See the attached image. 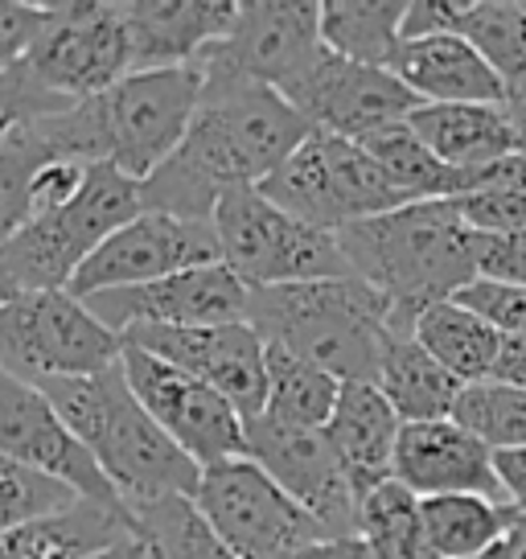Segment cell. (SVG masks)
Returning <instances> with one entry per match:
<instances>
[{
    "label": "cell",
    "instance_id": "obj_1",
    "mask_svg": "<svg viewBox=\"0 0 526 559\" xmlns=\"http://www.w3.org/2000/svg\"><path fill=\"white\" fill-rule=\"evenodd\" d=\"M202 67V62H198ZM206 91L174 157L144 181V210L214 223L223 193L263 186L316 128L276 87L202 67Z\"/></svg>",
    "mask_w": 526,
    "mask_h": 559
},
{
    "label": "cell",
    "instance_id": "obj_2",
    "mask_svg": "<svg viewBox=\"0 0 526 559\" xmlns=\"http://www.w3.org/2000/svg\"><path fill=\"white\" fill-rule=\"evenodd\" d=\"M206 91L202 67L136 70L95 99L41 116L53 148L71 160H104L132 181H148L181 148Z\"/></svg>",
    "mask_w": 526,
    "mask_h": 559
},
{
    "label": "cell",
    "instance_id": "obj_3",
    "mask_svg": "<svg viewBox=\"0 0 526 559\" xmlns=\"http://www.w3.org/2000/svg\"><path fill=\"white\" fill-rule=\"evenodd\" d=\"M37 386L79 437V444L95 456V465L104 469L128 510L198 493V461L181 453L169 432L144 412L120 362L87 379H50Z\"/></svg>",
    "mask_w": 526,
    "mask_h": 559
},
{
    "label": "cell",
    "instance_id": "obj_4",
    "mask_svg": "<svg viewBox=\"0 0 526 559\" xmlns=\"http://www.w3.org/2000/svg\"><path fill=\"white\" fill-rule=\"evenodd\" d=\"M354 276L391 300V330L411 333L428 305L453 300L477 280V230L453 202H411L337 230Z\"/></svg>",
    "mask_w": 526,
    "mask_h": 559
},
{
    "label": "cell",
    "instance_id": "obj_5",
    "mask_svg": "<svg viewBox=\"0 0 526 559\" xmlns=\"http://www.w3.org/2000/svg\"><path fill=\"white\" fill-rule=\"evenodd\" d=\"M391 300L367 280H309L284 288H251L247 321L267 346H280L342 383H379L391 342Z\"/></svg>",
    "mask_w": 526,
    "mask_h": 559
},
{
    "label": "cell",
    "instance_id": "obj_6",
    "mask_svg": "<svg viewBox=\"0 0 526 559\" xmlns=\"http://www.w3.org/2000/svg\"><path fill=\"white\" fill-rule=\"evenodd\" d=\"M136 214H144L141 181L120 174L116 165L95 160L87 174V186L71 206L29 218L25 227L0 247V272L21 293H53L71 288L79 267L99 247L128 227Z\"/></svg>",
    "mask_w": 526,
    "mask_h": 559
},
{
    "label": "cell",
    "instance_id": "obj_7",
    "mask_svg": "<svg viewBox=\"0 0 526 559\" xmlns=\"http://www.w3.org/2000/svg\"><path fill=\"white\" fill-rule=\"evenodd\" d=\"M214 235L223 247V263L247 288L354 276L337 235L292 218L260 186L223 193V202L214 206Z\"/></svg>",
    "mask_w": 526,
    "mask_h": 559
},
{
    "label": "cell",
    "instance_id": "obj_8",
    "mask_svg": "<svg viewBox=\"0 0 526 559\" xmlns=\"http://www.w3.org/2000/svg\"><path fill=\"white\" fill-rule=\"evenodd\" d=\"M260 190L292 218L330 235L411 206L358 140L330 132H313Z\"/></svg>",
    "mask_w": 526,
    "mask_h": 559
},
{
    "label": "cell",
    "instance_id": "obj_9",
    "mask_svg": "<svg viewBox=\"0 0 526 559\" xmlns=\"http://www.w3.org/2000/svg\"><path fill=\"white\" fill-rule=\"evenodd\" d=\"M123 358V337L67 288L21 293L0 309V362L29 379H87Z\"/></svg>",
    "mask_w": 526,
    "mask_h": 559
},
{
    "label": "cell",
    "instance_id": "obj_10",
    "mask_svg": "<svg viewBox=\"0 0 526 559\" xmlns=\"http://www.w3.org/2000/svg\"><path fill=\"white\" fill-rule=\"evenodd\" d=\"M193 507L235 559H292L300 547L330 535L251 456L202 469Z\"/></svg>",
    "mask_w": 526,
    "mask_h": 559
},
{
    "label": "cell",
    "instance_id": "obj_11",
    "mask_svg": "<svg viewBox=\"0 0 526 559\" xmlns=\"http://www.w3.org/2000/svg\"><path fill=\"white\" fill-rule=\"evenodd\" d=\"M41 91L62 104H83L132 74V46L123 25V4L71 0L50 4L46 34L21 62Z\"/></svg>",
    "mask_w": 526,
    "mask_h": 559
},
{
    "label": "cell",
    "instance_id": "obj_12",
    "mask_svg": "<svg viewBox=\"0 0 526 559\" xmlns=\"http://www.w3.org/2000/svg\"><path fill=\"white\" fill-rule=\"evenodd\" d=\"M120 367L132 395L144 403V412L169 432L181 453L198 461V469H211L218 461L247 453L243 412L223 400L214 386L136 346H123Z\"/></svg>",
    "mask_w": 526,
    "mask_h": 559
},
{
    "label": "cell",
    "instance_id": "obj_13",
    "mask_svg": "<svg viewBox=\"0 0 526 559\" xmlns=\"http://www.w3.org/2000/svg\"><path fill=\"white\" fill-rule=\"evenodd\" d=\"M321 58H325L321 4L313 0H251V4H239L227 37L214 41L198 62L288 95Z\"/></svg>",
    "mask_w": 526,
    "mask_h": 559
},
{
    "label": "cell",
    "instance_id": "obj_14",
    "mask_svg": "<svg viewBox=\"0 0 526 559\" xmlns=\"http://www.w3.org/2000/svg\"><path fill=\"white\" fill-rule=\"evenodd\" d=\"M276 486L313 514L330 535H358V493L325 428L263 416L247 419V453Z\"/></svg>",
    "mask_w": 526,
    "mask_h": 559
},
{
    "label": "cell",
    "instance_id": "obj_15",
    "mask_svg": "<svg viewBox=\"0 0 526 559\" xmlns=\"http://www.w3.org/2000/svg\"><path fill=\"white\" fill-rule=\"evenodd\" d=\"M206 263H223L214 223H193V218L144 210L79 267L67 293L87 300L95 293L136 288V284H153V280L206 267Z\"/></svg>",
    "mask_w": 526,
    "mask_h": 559
},
{
    "label": "cell",
    "instance_id": "obj_16",
    "mask_svg": "<svg viewBox=\"0 0 526 559\" xmlns=\"http://www.w3.org/2000/svg\"><path fill=\"white\" fill-rule=\"evenodd\" d=\"M91 313L104 325L128 333L141 325H169V330H198V325H239L251 309V288L230 272L227 263H206L177 276L111 288L87 297Z\"/></svg>",
    "mask_w": 526,
    "mask_h": 559
},
{
    "label": "cell",
    "instance_id": "obj_17",
    "mask_svg": "<svg viewBox=\"0 0 526 559\" xmlns=\"http://www.w3.org/2000/svg\"><path fill=\"white\" fill-rule=\"evenodd\" d=\"M123 346L157 354L186 374L214 386L230 400L243 419L267 412V342L251 321L239 325H198V330H169V325H141L123 333Z\"/></svg>",
    "mask_w": 526,
    "mask_h": 559
},
{
    "label": "cell",
    "instance_id": "obj_18",
    "mask_svg": "<svg viewBox=\"0 0 526 559\" xmlns=\"http://www.w3.org/2000/svg\"><path fill=\"white\" fill-rule=\"evenodd\" d=\"M288 99L316 132L358 140V144L383 128L407 123V116L420 107V99L404 87L395 70L362 67L330 50L288 91Z\"/></svg>",
    "mask_w": 526,
    "mask_h": 559
},
{
    "label": "cell",
    "instance_id": "obj_19",
    "mask_svg": "<svg viewBox=\"0 0 526 559\" xmlns=\"http://www.w3.org/2000/svg\"><path fill=\"white\" fill-rule=\"evenodd\" d=\"M0 456L50 473L67 481L79 498L123 507L104 469L95 465V456L79 444V437L53 412V403L41 395V386L13 374L4 362H0Z\"/></svg>",
    "mask_w": 526,
    "mask_h": 559
},
{
    "label": "cell",
    "instance_id": "obj_20",
    "mask_svg": "<svg viewBox=\"0 0 526 559\" xmlns=\"http://www.w3.org/2000/svg\"><path fill=\"white\" fill-rule=\"evenodd\" d=\"M395 481L416 498L481 493L493 502H506L493 469V449H486L474 432H465L456 419L404 424L395 449Z\"/></svg>",
    "mask_w": 526,
    "mask_h": 559
},
{
    "label": "cell",
    "instance_id": "obj_21",
    "mask_svg": "<svg viewBox=\"0 0 526 559\" xmlns=\"http://www.w3.org/2000/svg\"><path fill=\"white\" fill-rule=\"evenodd\" d=\"M465 37L506 83L510 104L526 99V0H416L404 37Z\"/></svg>",
    "mask_w": 526,
    "mask_h": 559
},
{
    "label": "cell",
    "instance_id": "obj_22",
    "mask_svg": "<svg viewBox=\"0 0 526 559\" xmlns=\"http://www.w3.org/2000/svg\"><path fill=\"white\" fill-rule=\"evenodd\" d=\"M239 4L230 0H136L123 4L132 74L136 70L193 67L235 25Z\"/></svg>",
    "mask_w": 526,
    "mask_h": 559
},
{
    "label": "cell",
    "instance_id": "obj_23",
    "mask_svg": "<svg viewBox=\"0 0 526 559\" xmlns=\"http://www.w3.org/2000/svg\"><path fill=\"white\" fill-rule=\"evenodd\" d=\"M391 70L420 104H510L498 70L456 34L404 37Z\"/></svg>",
    "mask_w": 526,
    "mask_h": 559
},
{
    "label": "cell",
    "instance_id": "obj_24",
    "mask_svg": "<svg viewBox=\"0 0 526 559\" xmlns=\"http://www.w3.org/2000/svg\"><path fill=\"white\" fill-rule=\"evenodd\" d=\"M404 419L386 403V395L374 383H346L334 416L325 424V437L334 444L342 469L350 477L358 502L370 489L395 477V449H399Z\"/></svg>",
    "mask_w": 526,
    "mask_h": 559
},
{
    "label": "cell",
    "instance_id": "obj_25",
    "mask_svg": "<svg viewBox=\"0 0 526 559\" xmlns=\"http://www.w3.org/2000/svg\"><path fill=\"white\" fill-rule=\"evenodd\" d=\"M407 128L461 174L490 169L518 153L510 104H420Z\"/></svg>",
    "mask_w": 526,
    "mask_h": 559
},
{
    "label": "cell",
    "instance_id": "obj_26",
    "mask_svg": "<svg viewBox=\"0 0 526 559\" xmlns=\"http://www.w3.org/2000/svg\"><path fill=\"white\" fill-rule=\"evenodd\" d=\"M128 531H136L128 507L74 498L71 507L0 535V559H91Z\"/></svg>",
    "mask_w": 526,
    "mask_h": 559
},
{
    "label": "cell",
    "instance_id": "obj_27",
    "mask_svg": "<svg viewBox=\"0 0 526 559\" xmlns=\"http://www.w3.org/2000/svg\"><path fill=\"white\" fill-rule=\"evenodd\" d=\"M411 337L420 342L440 367L453 374L456 383H486L498 370V358H502V346H506V333L493 330L486 317H477L474 309H465L461 300H440V305H428L416 325H411Z\"/></svg>",
    "mask_w": 526,
    "mask_h": 559
},
{
    "label": "cell",
    "instance_id": "obj_28",
    "mask_svg": "<svg viewBox=\"0 0 526 559\" xmlns=\"http://www.w3.org/2000/svg\"><path fill=\"white\" fill-rule=\"evenodd\" d=\"M374 386L383 391L404 424H432V419H453L465 383H456L411 333H391Z\"/></svg>",
    "mask_w": 526,
    "mask_h": 559
},
{
    "label": "cell",
    "instance_id": "obj_29",
    "mask_svg": "<svg viewBox=\"0 0 526 559\" xmlns=\"http://www.w3.org/2000/svg\"><path fill=\"white\" fill-rule=\"evenodd\" d=\"M407 0H330L321 4L325 50L362 67H386L404 46Z\"/></svg>",
    "mask_w": 526,
    "mask_h": 559
},
{
    "label": "cell",
    "instance_id": "obj_30",
    "mask_svg": "<svg viewBox=\"0 0 526 559\" xmlns=\"http://www.w3.org/2000/svg\"><path fill=\"white\" fill-rule=\"evenodd\" d=\"M514 510L481 493L420 498L423 539L437 559H481L502 543Z\"/></svg>",
    "mask_w": 526,
    "mask_h": 559
},
{
    "label": "cell",
    "instance_id": "obj_31",
    "mask_svg": "<svg viewBox=\"0 0 526 559\" xmlns=\"http://www.w3.org/2000/svg\"><path fill=\"white\" fill-rule=\"evenodd\" d=\"M342 379L280 346H267V416L300 428H325L342 400Z\"/></svg>",
    "mask_w": 526,
    "mask_h": 559
},
{
    "label": "cell",
    "instance_id": "obj_32",
    "mask_svg": "<svg viewBox=\"0 0 526 559\" xmlns=\"http://www.w3.org/2000/svg\"><path fill=\"white\" fill-rule=\"evenodd\" d=\"M358 535L370 543L374 559H437L423 539L420 498L395 477L358 502Z\"/></svg>",
    "mask_w": 526,
    "mask_h": 559
},
{
    "label": "cell",
    "instance_id": "obj_33",
    "mask_svg": "<svg viewBox=\"0 0 526 559\" xmlns=\"http://www.w3.org/2000/svg\"><path fill=\"white\" fill-rule=\"evenodd\" d=\"M62 153L53 148V140L46 136L41 120L21 123L13 136L0 144V247L9 243L29 218V190H34V177L41 165L58 160Z\"/></svg>",
    "mask_w": 526,
    "mask_h": 559
},
{
    "label": "cell",
    "instance_id": "obj_34",
    "mask_svg": "<svg viewBox=\"0 0 526 559\" xmlns=\"http://www.w3.org/2000/svg\"><path fill=\"white\" fill-rule=\"evenodd\" d=\"M132 519L148 543V559H235L198 514L193 498H165L132 510Z\"/></svg>",
    "mask_w": 526,
    "mask_h": 559
},
{
    "label": "cell",
    "instance_id": "obj_35",
    "mask_svg": "<svg viewBox=\"0 0 526 559\" xmlns=\"http://www.w3.org/2000/svg\"><path fill=\"white\" fill-rule=\"evenodd\" d=\"M453 419L465 432H474L486 449H493V453L526 449V391L523 386H510V383H502V379L461 386Z\"/></svg>",
    "mask_w": 526,
    "mask_h": 559
},
{
    "label": "cell",
    "instance_id": "obj_36",
    "mask_svg": "<svg viewBox=\"0 0 526 559\" xmlns=\"http://www.w3.org/2000/svg\"><path fill=\"white\" fill-rule=\"evenodd\" d=\"M74 498L79 493L67 481L0 456V535L34 523V519H46L53 510L71 507Z\"/></svg>",
    "mask_w": 526,
    "mask_h": 559
},
{
    "label": "cell",
    "instance_id": "obj_37",
    "mask_svg": "<svg viewBox=\"0 0 526 559\" xmlns=\"http://www.w3.org/2000/svg\"><path fill=\"white\" fill-rule=\"evenodd\" d=\"M456 214L477 235H518L526 230V190H477L453 198Z\"/></svg>",
    "mask_w": 526,
    "mask_h": 559
},
{
    "label": "cell",
    "instance_id": "obj_38",
    "mask_svg": "<svg viewBox=\"0 0 526 559\" xmlns=\"http://www.w3.org/2000/svg\"><path fill=\"white\" fill-rule=\"evenodd\" d=\"M67 107L71 104H62V99H53L50 91L37 87L25 67L0 74V144L13 136L21 123L53 116V111H67Z\"/></svg>",
    "mask_w": 526,
    "mask_h": 559
},
{
    "label": "cell",
    "instance_id": "obj_39",
    "mask_svg": "<svg viewBox=\"0 0 526 559\" xmlns=\"http://www.w3.org/2000/svg\"><path fill=\"white\" fill-rule=\"evenodd\" d=\"M453 300H461L465 309H474L477 317H486L493 330H502L506 337H526V288L493 284V280H474Z\"/></svg>",
    "mask_w": 526,
    "mask_h": 559
},
{
    "label": "cell",
    "instance_id": "obj_40",
    "mask_svg": "<svg viewBox=\"0 0 526 559\" xmlns=\"http://www.w3.org/2000/svg\"><path fill=\"white\" fill-rule=\"evenodd\" d=\"M50 4H25V0H0V74L17 70L37 37L46 34Z\"/></svg>",
    "mask_w": 526,
    "mask_h": 559
},
{
    "label": "cell",
    "instance_id": "obj_41",
    "mask_svg": "<svg viewBox=\"0 0 526 559\" xmlns=\"http://www.w3.org/2000/svg\"><path fill=\"white\" fill-rule=\"evenodd\" d=\"M87 174H91L87 160H71V157H58V160H50V165H41L34 177V190H29L34 218L71 206L74 198L83 193V186H87Z\"/></svg>",
    "mask_w": 526,
    "mask_h": 559
},
{
    "label": "cell",
    "instance_id": "obj_42",
    "mask_svg": "<svg viewBox=\"0 0 526 559\" xmlns=\"http://www.w3.org/2000/svg\"><path fill=\"white\" fill-rule=\"evenodd\" d=\"M477 280L526 288V230H518V235H477Z\"/></svg>",
    "mask_w": 526,
    "mask_h": 559
},
{
    "label": "cell",
    "instance_id": "obj_43",
    "mask_svg": "<svg viewBox=\"0 0 526 559\" xmlns=\"http://www.w3.org/2000/svg\"><path fill=\"white\" fill-rule=\"evenodd\" d=\"M493 469L502 481V498L506 507L526 514V449H510V453H493Z\"/></svg>",
    "mask_w": 526,
    "mask_h": 559
},
{
    "label": "cell",
    "instance_id": "obj_44",
    "mask_svg": "<svg viewBox=\"0 0 526 559\" xmlns=\"http://www.w3.org/2000/svg\"><path fill=\"white\" fill-rule=\"evenodd\" d=\"M292 559H374V551L362 535H325V539L300 547Z\"/></svg>",
    "mask_w": 526,
    "mask_h": 559
},
{
    "label": "cell",
    "instance_id": "obj_45",
    "mask_svg": "<svg viewBox=\"0 0 526 559\" xmlns=\"http://www.w3.org/2000/svg\"><path fill=\"white\" fill-rule=\"evenodd\" d=\"M493 379H502V383L523 386V391H526V337H506V346H502V358H498Z\"/></svg>",
    "mask_w": 526,
    "mask_h": 559
},
{
    "label": "cell",
    "instance_id": "obj_46",
    "mask_svg": "<svg viewBox=\"0 0 526 559\" xmlns=\"http://www.w3.org/2000/svg\"><path fill=\"white\" fill-rule=\"evenodd\" d=\"M493 551H498V559H526V514H518V510L510 514L506 535H502V543H498Z\"/></svg>",
    "mask_w": 526,
    "mask_h": 559
},
{
    "label": "cell",
    "instance_id": "obj_47",
    "mask_svg": "<svg viewBox=\"0 0 526 559\" xmlns=\"http://www.w3.org/2000/svg\"><path fill=\"white\" fill-rule=\"evenodd\" d=\"M91 559H148V543H144L141 531H128L123 539H116L111 547H104L99 556H91Z\"/></svg>",
    "mask_w": 526,
    "mask_h": 559
},
{
    "label": "cell",
    "instance_id": "obj_48",
    "mask_svg": "<svg viewBox=\"0 0 526 559\" xmlns=\"http://www.w3.org/2000/svg\"><path fill=\"white\" fill-rule=\"evenodd\" d=\"M510 116H514V136H518V157L526 160V99H523V104H510Z\"/></svg>",
    "mask_w": 526,
    "mask_h": 559
},
{
    "label": "cell",
    "instance_id": "obj_49",
    "mask_svg": "<svg viewBox=\"0 0 526 559\" xmlns=\"http://www.w3.org/2000/svg\"><path fill=\"white\" fill-rule=\"evenodd\" d=\"M13 297H17V288H13V284L4 280V272H0V309H4V305H9Z\"/></svg>",
    "mask_w": 526,
    "mask_h": 559
},
{
    "label": "cell",
    "instance_id": "obj_50",
    "mask_svg": "<svg viewBox=\"0 0 526 559\" xmlns=\"http://www.w3.org/2000/svg\"><path fill=\"white\" fill-rule=\"evenodd\" d=\"M481 559H498V551H490V556H481Z\"/></svg>",
    "mask_w": 526,
    "mask_h": 559
}]
</instances>
